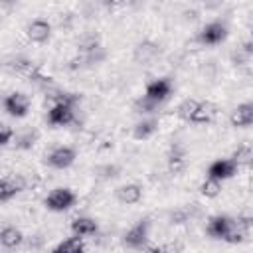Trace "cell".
<instances>
[{"mask_svg":"<svg viewBox=\"0 0 253 253\" xmlns=\"http://www.w3.org/2000/svg\"><path fill=\"white\" fill-rule=\"evenodd\" d=\"M229 125L235 128H249L253 126V101L239 103L231 115H229Z\"/></svg>","mask_w":253,"mask_h":253,"instance_id":"30bf717a","label":"cell"},{"mask_svg":"<svg viewBox=\"0 0 253 253\" xmlns=\"http://www.w3.org/2000/svg\"><path fill=\"white\" fill-rule=\"evenodd\" d=\"M249 168H253V156H251V160H249V164H247Z\"/></svg>","mask_w":253,"mask_h":253,"instance_id":"83f0119b","label":"cell"},{"mask_svg":"<svg viewBox=\"0 0 253 253\" xmlns=\"http://www.w3.org/2000/svg\"><path fill=\"white\" fill-rule=\"evenodd\" d=\"M26 36L34 43H45L51 38V24L47 20H43V18H34L26 26Z\"/></svg>","mask_w":253,"mask_h":253,"instance_id":"8fae6325","label":"cell"},{"mask_svg":"<svg viewBox=\"0 0 253 253\" xmlns=\"http://www.w3.org/2000/svg\"><path fill=\"white\" fill-rule=\"evenodd\" d=\"M142 253H172L168 247H164V245H150V247H146Z\"/></svg>","mask_w":253,"mask_h":253,"instance_id":"484cf974","label":"cell"},{"mask_svg":"<svg viewBox=\"0 0 253 253\" xmlns=\"http://www.w3.org/2000/svg\"><path fill=\"white\" fill-rule=\"evenodd\" d=\"M198 105H200L198 99H184V101L178 105V117H180L182 121L190 123L192 117H194V113H196V109H198Z\"/></svg>","mask_w":253,"mask_h":253,"instance_id":"d6986e66","label":"cell"},{"mask_svg":"<svg viewBox=\"0 0 253 253\" xmlns=\"http://www.w3.org/2000/svg\"><path fill=\"white\" fill-rule=\"evenodd\" d=\"M200 192H202V196H206V198H217V196L221 194V182L206 176V180H204L202 186H200Z\"/></svg>","mask_w":253,"mask_h":253,"instance_id":"ffe728a7","label":"cell"},{"mask_svg":"<svg viewBox=\"0 0 253 253\" xmlns=\"http://www.w3.org/2000/svg\"><path fill=\"white\" fill-rule=\"evenodd\" d=\"M26 190V180L22 176H4L0 182V202L6 204Z\"/></svg>","mask_w":253,"mask_h":253,"instance_id":"7c38bea8","label":"cell"},{"mask_svg":"<svg viewBox=\"0 0 253 253\" xmlns=\"http://www.w3.org/2000/svg\"><path fill=\"white\" fill-rule=\"evenodd\" d=\"M156 107H158V105L152 103V101H148L146 97H142V99H138V101L134 103V109H136L138 113H154Z\"/></svg>","mask_w":253,"mask_h":253,"instance_id":"cb8c5ba5","label":"cell"},{"mask_svg":"<svg viewBox=\"0 0 253 253\" xmlns=\"http://www.w3.org/2000/svg\"><path fill=\"white\" fill-rule=\"evenodd\" d=\"M170 93H172V81L168 77H158V79H154V81H150L146 85L142 97H146L148 101L160 105L170 97Z\"/></svg>","mask_w":253,"mask_h":253,"instance_id":"52a82bcc","label":"cell"},{"mask_svg":"<svg viewBox=\"0 0 253 253\" xmlns=\"http://www.w3.org/2000/svg\"><path fill=\"white\" fill-rule=\"evenodd\" d=\"M235 227H237V223H235L233 217L219 213V215H213V217L208 219L206 233H208L211 239H219V241H223V239L229 235V231H233Z\"/></svg>","mask_w":253,"mask_h":253,"instance_id":"8992f818","label":"cell"},{"mask_svg":"<svg viewBox=\"0 0 253 253\" xmlns=\"http://www.w3.org/2000/svg\"><path fill=\"white\" fill-rule=\"evenodd\" d=\"M75 158H77V152H75L73 146L59 144V146H55V148H51V150L47 152L45 164L51 166V168H55V170H65V168L73 166Z\"/></svg>","mask_w":253,"mask_h":253,"instance_id":"5b68a950","label":"cell"},{"mask_svg":"<svg viewBox=\"0 0 253 253\" xmlns=\"http://www.w3.org/2000/svg\"><path fill=\"white\" fill-rule=\"evenodd\" d=\"M235 223L241 227V229H249V227H253V210H243L237 217H235Z\"/></svg>","mask_w":253,"mask_h":253,"instance_id":"603a6c76","label":"cell"},{"mask_svg":"<svg viewBox=\"0 0 253 253\" xmlns=\"http://www.w3.org/2000/svg\"><path fill=\"white\" fill-rule=\"evenodd\" d=\"M115 198L117 202L125 204V206H134L142 200V186L138 184H123L115 190Z\"/></svg>","mask_w":253,"mask_h":253,"instance_id":"4fadbf2b","label":"cell"},{"mask_svg":"<svg viewBox=\"0 0 253 253\" xmlns=\"http://www.w3.org/2000/svg\"><path fill=\"white\" fill-rule=\"evenodd\" d=\"M36 138H38V132H36V130H26V132H22V134L16 136V146H18L20 150L32 148L34 142H36Z\"/></svg>","mask_w":253,"mask_h":253,"instance_id":"44dd1931","label":"cell"},{"mask_svg":"<svg viewBox=\"0 0 253 253\" xmlns=\"http://www.w3.org/2000/svg\"><path fill=\"white\" fill-rule=\"evenodd\" d=\"M77 202V196L71 188H65V186H59V188H53L45 200H43V206L45 210L49 211H55V213H61V211H67L75 206Z\"/></svg>","mask_w":253,"mask_h":253,"instance_id":"7a4b0ae2","label":"cell"},{"mask_svg":"<svg viewBox=\"0 0 253 253\" xmlns=\"http://www.w3.org/2000/svg\"><path fill=\"white\" fill-rule=\"evenodd\" d=\"M0 243L4 249H16L24 243V233L14 225H6L0 231Z\"/></svg>","mask_w":253,"mask_h":253,"instance_id":"9a60e30c","label":"cell"},{"mask_svg":"<svg viewBox=\"0 0 253 253\" xmlns=\"http://www.w3.org/2000/svg\"><path fill=\"white\" fill-rule=\"evenodd\" d=\"M75 119V105L69 103H53V107L47 111V123L51 126H67Z\"/></svg>","mask_w":253,"mask_h":253,"instance_id":"ba28073f","label":"cell"},{"mask_svg":"<svg viewBox=\"0 0 253 253\" xmlns=\"http://www.w3.org/2000/svg\"><path fill=\"white\" fill-rule=\"evenodd\" d=\"M2 107L6 111L8 117L12 119H24L28 113H30V97L22 91H14L10 95L4 97L2 101Z\"/></svg>","mask_w":253,"mask_h":253,"instance_id":"277c9868","label":"cell"},{"mask_svg":"<svg viewBox=\"0 0 253 253\" xmlns=\"http://www.w3.org/2000/svg\"><path fill=\"white\" fill-rule=\"evenodd\" d=\"M241 47H243V53H245V55H253V42H251V40H249V42H243Z\"/></svg>","mask_w":253,"mask_h":253,"instance_id":"4316f807","label":"cell"},{"mask_svg":"<svg viewBox=\"0 0 253 253\" xmlns=\"http://www.w3.org/2000/svg\"><path fill=\"white\" fill-rule=\"evenodd\" d=\"M156 51H158V49H156V45H154V43H148V42H144V43H140V45L136 47V51H134V57H136L138 61H140V59H142V61H148L152 55H156Z\"/></svg>","mask_w":253,"mask_h":253,"instance_id":"7402d4cb","label":"cell"},{"mask_svg":"<svg viewBox=\"0 0 253 253\" xmlns=\"http://www.w3.org/2000/svg\"><path fill=\"white\" fill-rule=\"evenodd\" d=\"M237 162H233L231 158H217L213 160L210 166H208V178H213V180H229L237 174Z\"/></svg>","mask_w":253,"mask_h":253,"instance_id":"9c48e42d","label":"cell"},{"mask_svg":"<svg viewBox=\"0 0 253 253\" xmlns=\"http://www.w3.org/2000/svg\"><path fill=\"white\" fill-rule=\"evenodd\" d=\"M217 115V107L213 105V103H210V101H200V105H198V109H196V113H194V117H192V125H206V123H210V121H213V117Z\"/></svg>","mask_w":253,"mask_h":253,"instance_id":"2e32d148","label":"cell"},{"mask_svg":"<svg viewBox=\"0 0 253 253\" xmlns=\"http://www.w3.org/2000/svg\"><path fill=\"white\" fill-rule=\"evenodd\" d=\"M148 233H150V219H138L134 225H130L123 235V245L132 251H144L148 247Z\"/></svg>","mask_w":253,"mask_h":253,"instance_id":"6da1fadb","label":"cell"},{"mask_svg":"<svg viewBox=\"0 0 253 253\" xmlns=\"http://www.w3.org/2000/svg\"><path fill=\"white\" fill-rule=\"evenodd\" d=\"M71 233L77 235V237H89V235H95L99 225L93 217H87V215H81V217H75L71 221Z\"/></svg>","mask_w":253,"mask_h":253,"instance_id":"5bb4252c","label":"cell"},{"mask_svg":"<svg viewBox=\"0 0 253 253\" xmlns=\"http://www.w3.org/2000/svg\"><path fill=\"white\" fill-rule=\"evenodd\" d=\"M51 253H85V241L83 237H77V235H71L63 241H59Z\"/></svg>","mask_w":253,"mask_h":253,"instance_id":"e0dca14e","label":"cell"},{"mask_svg":"<svg viewBox=\"0 0 253 253\" xmlns=\"http://www.w3.org/2000/svg\"><path fill=\"white\" fill-rule=\"evenodd\" d=\"M156 130H158V121H156L154 117H152V119H142V121H138V123L134 125L132 136H134L136 140H146V138H150Z\"/></svg>","mask_w":253,"mask_h":253,"instance_id":"ac0fdd59","label":"cell"},{"mask_svg":"<svg viewBox=\"0 0 253 253\" xmlns=\"http://www.w3.org/2000/svg\"><path fill=\"white\" fill-rule=\"evenodd\" d=\"M12 136H16L14 130H12L8 125H2V126H0V146H8L10 140H12Z\"/></svg>","mask_w":253,"mask_h":253,"instance_id":"d4e9b609","label":"cell"},{"mask_svg":"<svg viewBox=\"0 0 253 253\" xmlns=\"http://www.w3.org/2000/svg\"><path fill=\"white\" fill-rule=\"evenodd\" d=\"M227 24L223 20H211L206 26H202V30L198 32L196 40L202 45H219L221 42H225L227 38Z\"/></svg>","mask_w":253,"mask_h":253,"instance_id":"3957f363","label":"cell"}]
</instances>
